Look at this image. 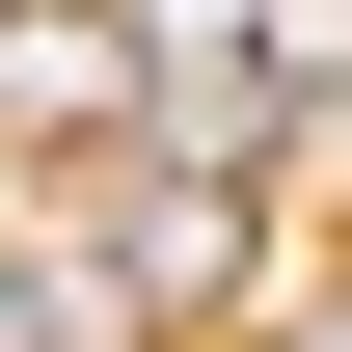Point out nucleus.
Returning <instances> with one entry per match:
<instances>
[{
  "label": "nucleus",
  "mask_w": 352,
  "mask_h": 352,
  "mask_svg": "<svg viewBox=\"0 0 352 352\" xmlns=\"http://www.w3.org/2000/svg\"><path fill=\"white\" fill-rule=\"evenodd\" d=\"M0 352H54V271H0Z\"/></svg>",
  "instance_id": "f257e3e1"
},
{
  "label": "nucleus",
  "mask_w": 352,
  "mask_h": 352,
  "mask_svg": "<svg viewBox=\"0 0 352 352\" xmlns=\"http://www.w3.org/2000/svg\"><path fill=\"white\" fill-rule=\"evenodd\" d=\"M298 352H352V298H298Z\"/></svg>",
  "instance_id": "f03ea898"
}]
</instances>
